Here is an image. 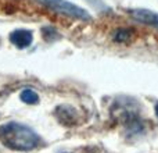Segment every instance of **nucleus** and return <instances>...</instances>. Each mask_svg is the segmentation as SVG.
I'll use <instances>...</instances> for the list:
<instances>
[{
  "label": "nucleus",
  "instance_id": "3",
  "mask_svg": "<svg viewBox=\"0 0 158 153\" xmlns=\"http://www.w3.org/2000/svg\"><path fill=\"white\" fill-rule=\"evenodd\" d=\"M32 41L33 35L28 29H15L14 32L10 33V42L18 49H25V47L31 46Z\"/></svg>",
  "mask_w": 158,
  "mask_h": 153
},
{
  "label": "nucleus",
  "instance_id": "6",
  "mask_svg": "<svg viewBox=\"0 0 158 153\" xmlns=\"http://www.w3.org/2000/svg\"><path fill=\"white\" fill-rule=\"evenodd\" d=\"M129 31H117V33H115V36H114V39L115 41H118V42H123V41H126V39L129 38Z\"/></svg>",
  "mask_w": 158,
  "mask_h": 153
},
{
  "label": "nucleus",
  "instance_id": "1",
  "mask_svg": "<svg viewBox=\"0 0 158 153\" xmlns=\"http://www.w3.org/2000/svg\"><path fill=\"white\" fill-rule=\"evenodd\" d=\"M0 139L7 148L19 152L32 151L40 143V138L32 128L14 121L0 127Z\"/></svg>",
  "mask_w": 158,
  "mask_h": 153
},
{
  "label": "nucleus",
  "instance_id": "5",
  "mask_svg": "<svg viewBox=\"0 0 158 153\" xmlns=\"http://www.w3.org/2000/svg\"><path fill=\"white\" fill-rule=\"evenodd\" d=\"M19 99L27 104H36L39 102V95L32 89H24L19 95Z\"/></svg>",
  "mask_w": 158,
  "mask_h": 153
},
{
  "label": "nucleus",
  "instance_id": "2",
  "mask_svg": "<svg viewBox=\"0 0 158 153\" xmlns=\"http://www.w3.org/2000/svg\"><path fill=\"white\" fill-rule=\"evenodd\" d=\"M36 2L40 3L44 7L50 8V10L56 11V13L65 14V15L71 17V18L85 20V21L92 20V15L86 10H83L82 7L74 4V3L68 2V0H36Z\"/></svg>",
  "mask_w": 158,
  "mask_h": 153
},
{
  "label": "nucleus",
  "instance_id": "4",
  "mask_svg": "<svg viewBox=\"0 0 158 153\" xmlns=\"http://www.w3.org/2000/svg\"><path fill=\"white\" fill-rule=\"evenodd\" d=\"M131 14L133 18H136L137 21L143 22V24H150L154 27H158V13L146 10V8H136V10H132Z\"/></svg>",
  "mask_w": 158,
  "mask_h": 153
}]
</instances>
